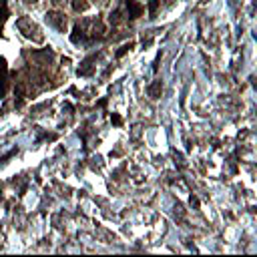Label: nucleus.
Segmentation results:
<instances>
[{"label": "nucleus", "instance_id": "f03ea898", "mask_svg": "<svg viewBox=\"0 0 257 257\" xmlns=\"http://www.w3.org/2000/svg\"><path fill=\"white\" fill-rule=\"evenodd\" d=\"M46 22L50 24V26H54L56 30H66V16L62 14V12H58V10H50V12H46Z\"/></svg>", "mask_w": 257, "mask_h": 257}, {"label": "nucleus", "instance_id": "20e7f679", "mask_svg": "<svg viewBox=\"0 0 257 257\" xmlns=\"http://www.w3.org/2000/svg\"><path fill=\"white\" fill-rule=\"evenodd\" d=\"M6 18H8V4H6V0H0V30H2V24Z\"/></svg>", "mask_w": 257, "mask_h": 257}, {"label": "nucleus", "instance_id": "423d86ee", "mask_svg": "<svg viewBox=\"0 0 257 257\" xmlns=\"http://www.w3.org/2000/svg\"><path fill=\"white\" fill-rule=\"evenodd\" d=\"M88 6H90V4H88L86 0H74V2H72V8H74L76 12H84Z\"/></svg>", "mask_w": 257, "mask_h": 257}, {"label": "nucleus", "instance_id": "6e6552de", "mask_svg": "<svg viewBox=\"0 0 257 257\" xmlns=\"http://www.w3.org/2000/svg\"><path fill=\"white\" fill-rule=\"evenodd\" d=\"M24 2H26V4H32V2H36V0H24Z\"/></svg>", "mask_w": 257, "mask_h": 257}, {"label": "nucleus", "instance_id": "0eeeda50", "mask_svg": "<svg viewBox=\"0 0 257 257\" xmlns=\"http://www.w3.org/2000/svg\"><path fill=\"white\" fill-rule=\"evenodd\" d=\"M52 2H54V4L58 6V4H62V2H66V0H52Z\"/></svg>", "mask_w": 257, "mask_h": 257}, {"label": "nucleus", "instance_id": "f257e3e1", "mask_svg": "<svg viewBox=\"0 0 257 257\" xmlns=\"http://www.w3.org/2000/svg\"><path fill=\"white\" fill-rule=\"evenodd\" d=\"M16 26H18V30H20L26 38H30V40H34V42H42V40H44V34L40 32L38 24H36L32 18L22 16V18L16 22Z\"/></svg>", "mask_w": 257, "mask_h": 257}, {"label": "nucleus", "instance_id": "7ed1b4c3", "mask_svg": "<svg viewBox=\"0 0 257 257\" xmlns=\"http://www.w3.org/2000/svg\"><path fill=\"white\" fill-rule=\"evenodd\" d=\"M8 66H6V60L0 58V96L6 92V84H8Z\"/></svg>", "mask_w": 257, "mask_h": 257}, {"label": "nucleus", "instance_id": "39448f33", "mask_svg": "<svg viewBox=\"0 0 257 257\" xmlns=\"http://www.w3.org/2000/svg\"><path fill=\"white\" fill-rule=\"evenodd\" d=\"M159 92H161V80H155V82L149 86V96L157 98V96H159Z\"/></svg>", "mask_w": 257, "mask_h": 257}]
</instances>
